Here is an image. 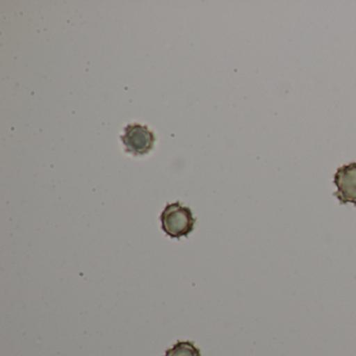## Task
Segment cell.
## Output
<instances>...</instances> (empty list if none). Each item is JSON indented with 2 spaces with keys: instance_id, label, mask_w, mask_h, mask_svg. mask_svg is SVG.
Masks as SVG:
<instances>
[{
  "instance_id": "obj_4",
  "label": "cell",
  "mask_w": 356,
  "mask_h": 356,
  "mask_svg": "<svg viewBox=\"0 0 356 356\" xmlns=\"http://www.w3.org/2000/svg\"><path fill=\"white\" fill-rule=\"evenodd\" d=\"M164 356H201V351L191 341H178Z\"/></svg>"
},
{
  "instance_id": "obj_3",
  "label": "cell",
  "mask_w": 356,
  "mask_h": 356,
  "mask_svg": "<svg viewBox=\"0 0 356 356\" xmlns=\"http://www.w3.org/2000/svg\"><path fill=\"white\" fill-rule=\"evenodd\" d=\"M333 182L337 188L333 195L341 204L356 206V162L341 166L335 172Z\"/></svg>"
},
{
  "instance_id": "obj_1",
  "label": "cell",
  "mask_w": 356,
  "mask_h": 356,
  "mask_svg": "<svg viewBox=\"0 0 356 356\" xmlns=\"http://www.w3.org/2000/svg\"><path fill=\"white\" fill-rule=\"evenodd\" d=\"M162 230L172 237L180 239L181 237H187L195 229V218L193 216L191 208L183 206L182 204H168L164 208L160 216Z\"/></svg>"
},
{
  "instance_id": "obj_2",
  "label": "cell",
  "mask_w": 356,
  "mask_h": 356,
  "mask_svg": "<svg viewBox=\"0 0 356 356\" xmlns=\"http://www.w3.org/2000/svg\"><path fill=\"white\" fill-rule=\"evenodd\" d=\"M120 139L126 147V151L135 156L147 155L153 149L156 141L155 135L147 126L139 124L127 126Z\"/></svg>"
}]
</instances>
